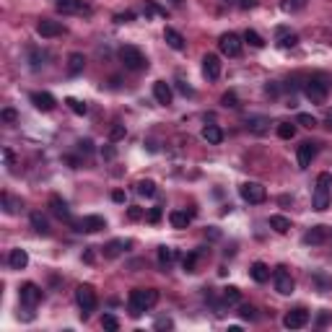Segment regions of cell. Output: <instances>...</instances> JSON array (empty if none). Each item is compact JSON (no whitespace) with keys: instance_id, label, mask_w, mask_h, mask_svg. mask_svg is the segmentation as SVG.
Returning a JSON list of instances; mask_svg holds the SVG:
<instances>
[{"instance_id":"cell-1","label":"cell","mask_w":332,"mask_h":332,"mask_svg":"<svg viewBox=\"0 0 332 332\" xmlns=\"http://www.w3.org/2000/svg\"><path fill=\"white\" fill-rule=\"evenodd\" d=\"M156 301H158L156 288H132L130 296H127V309H130L132 316H140L150 306H156Z\"/></svg>"},{"instance_id":"cell-2","label":"cell","mask_w":332,"mask_h":332,"mask_svg":"<svg viewBox=\"0 0 332 332\" xmlns=\"http://www.w3.org/2000/svg\"><path fill=\"white\" fill-rule=\"evenodd\" d=\"M329 195H332V174L322 172L316 177V185H314V195H311V208L314 210H327L329 208Z\"/></svg>"},{"instance_id":"cell-3","label":"cell","mask_w":332,"mask_h":332,"mask_svg":"<svg viewBox=\"0 0 332 332\" xmlns=\"http://www.w3.org/2000/svg\"><path fill=\"white\" fill-rule=\"evenodd\" d=\"M75 301H78V306H81V316L86 319V316L91 314V311L96 309V304H99L94 285H88V283L78 285V288H75Z\"/></svg>"},{"instance_id":"cell-4","label":"cell","mask_w":332,"mask_h":332,"mask_svg":"<svg viewBox=\"0 0 332 332\" xmlns=\"http://www.w3.org/2000/svg\"><path fill=\"white\" fill-rule=\"evenodd\" d=\"M119 60H122V65L127 70H143V68H148L143 52L138 47H132V44H125V47L119 50Z\"/></svg>"},{"instance_id":"cell-5","label":"cell","mask_w":332,"mask_h":332,"mask_svg":"<svg viewBox=\"0 0 332 332\" xmlns=\"http://www.w3.org/2000/svg\"><path fill=\"white\" fill-rule=\"evenodd\" d=\"M304 94L311 104H324L327 101V94H329V88L322 78H309L306 86H304Z\"/></svg>"},{"instance_id":"cell-6","label":"cell","mask_w":332,"mask_h":332,"mask_svg":"<svg viewBox=\"0 0 332 332\" xmlns=\"http://www.w3.org/2000/svg\"><path fill=\"white\" fill-rule=\"evenodd\" d=\"M239 195H241V200H247L249 205H260L267 198V192H265V187L260 182H244L239 187Z\"/></svg>"},{"instance_id":"cell-7","label":"cell","mask_w":332,"mask_h":332,"mask_svg":"<svg viewBox=\"0 0 332 332\" xmlns=\"http://www.w3.org/2000/svg\"><path fill=\"white\" fill-rule=\"evenodd\" d=\"M273 283H275V291H278L280 296H291L293 288H296V283H293L291 273H288L285 267H278L275 273H273Z\"/></svg>"},{"instance_id":"cell-8","label":"cell","mask_w":332,"mask_h":332,"mask_svg":"<svg viewBox=\"0 0 332 332\" xmlns=\"http://www.w3.org/2000/svg\"><path fill=\"white\" fill-rule=\"evenodd\" d=\"M218 47H221V52H223L226 57H239V55H241V37H239V34H234V32L221 34Z\"/></svg>"},{"instance_id":"cell-9","label":"cell","mask_w":332,"mask_h":332,"mask_svg":"<svg viewBox=\"0 0 332 332\" xmlns=\"http://www.w3.org/2000/svg\"><path fill=\"white\" fill-rule=\"evenodd\" d=\"M19 296H21V304H24V306L34 309V306L39 304V301H42V288H39L37 283H24Z\"/></svg>"},{"instance_id":"cell-10","label":"cell","mask_w":332,"mask_h":332,"mask_svg":"<svg viewBox=\"0 0 332 332\" xmlns=\"http://www.w3.org/2000/svg\"><path fill=\"white\" fill-rule=\"evenodd\" d=\"M75 231H86V234H96L101 229H107V221H104L101 216H86L81 221H75Z\"/></svg>"},{"instance_id":"cell-11","label":"cell","mask_w":332,"mask_h":332,"mask_svg":"<svg viewBox=\"0 0 332 332\" xmlns=\"http://www.w3.org/2000/svg\"><path fill=\"white\" fill-rule=\"evenodd\" d=\"M306 322H309V311L306 309H291L283 316V324L288 329H301V327H306Z\"/></svg>"},{"instance_id":"cell-12","label":"cell","mask_w":332,"mask_h":332,"mask_svg":"<svg viewBox=\"0 0 332 332\" xmlns=\"http://www.w3.org/2000/svg\"><path fill=\"white\" fill-rule=\"evenodd\" d=\"M37 34L42 39H52V37H60L63 34V24L60 21H52V19H42L37 24Z\"/></svg>"},{"instance_id":"cell-13","label":"cell","mask_w":332,"mask_h":332,"mask_svg":"<svg viewBox=\"0 0 332 332\" xmlns=\"http://www.w3.org/2000/svg\"><path fill=\"white\" fill-rule=\"evenodd\" d=\"M314 156H316V143H311V140L301 143V145H298V153H296V158H298V169H309L311 161H314Z\"/></svg>"},{"instance_id":"cell-14","label":"cell","mask_w":332,"mask_h":332,"mask_svg":"<svg viewBox=\"0 0 332 332\" xmlns=\"http://www.w3.org/2000/svg\"><path fill=\"white\" fill-rule=\"evenodd\" d=\"M203 75L208 81H216L221 75V57L218 55H205L203 57Z\"/></svg>"},{"instance_id":"cell-15","label":"cell","mask_w":332,"mask_h":332,"mask_svg":"<svg viewBox=\"0 0 332 332\" xmlns=\"http://www.w3.org/2000/svg\"><path fill=\"white\" fill-rule=\"evenodd\" d=\"M32 104H34L39 112H52L57 101H55V96L47 94V91H34V94H32Z\"/></svg>"},{"instance_id":"cell-16","label":"cell","mask_w":332,"mask_h":332,"mask_svg":"<svg viewBox=\"0 0 332 332\" xmlns=\"http://www.w3.org/2000/svg\"><path fill=\"white\" fill-rule=\"evenodd\" d=\"M50 210H52V216H57L60 221H70V208L63 198H57V195H52L50 198Z\"/></svg>"},{"instance_id":"cell-17","label":"cell","mask_w":332,"mask_h":332,"mask_svg":"<svg viewBox=\"0 0 332 332\" xmlns=\"http://www.w3.org/2000/svg\"><path fill=\"white\" fill-rule=\"evenodd\" d=\"M153 96H156V101L158 104H172V99H174V94H172V86L166 83V81H156L153 83Z\"/></svg>"},{"instance_id":"cell-18","label":"cell","mask_w":332,"mask_h":332,"mask_svg":"<svg viewBox=\"0 0 332 332\" xmlns=\"http://www.w3.org/2000/svg\"><path fill=\"white\" fill-rule=\"evenodd\" d=\"M163 42L169 44L172 50H177V52H182L185 50V37L177 32V29H172V26H166L163 29Z\"/></svg>"},{"instance_id":"cell-19","label":"cell","mask_w":332,"mask_h":332,"mask_svg":"<svg viewBox=\"0 0 332 332\" xmlns=\"http://www.w3.org/2000/svg\"><path fill=\"white\" fill-rule=\"evenodd\" d=\"M8 265H11L13 270H24V267L29 265V254H26V249H11V254H8Z\"/></svg>"},{"instance_id":"cell-20","label":"cell","mask_w":332,"mask_h":332,"mask_svg":"<svg viewBox=\"0 0 332 332\" xmlns=\"http://www.w3.org/2000/svg\"><path fill=\"white\" fill-rule=\"evenodd\" d=\"M249 275H252L254 283H267V280H270V267H267L265 262H254V265L249 267Z\"/></svg>"},{"instance_id":"cell-21","label":"cell","mask_w":332,"mask_h":332,"mask_svg":"<svg viewBox=\"0 0 332 332\" xmlns=\"http://www.w3.org/2000/svg\"><path fill=\"white\" fill-rule=\"evenodd\" d=\"M324 239H327V229L324 226H314L311 231L304 234V244H322Z\"/></svg>"},{"instance_id":"cell-22","label":"cell","mask_w":332,"mask_h":332,"mask_svg":"<svg viewBox=\"0 0 332 332\" xmlns=\"http://www.w3.org/2000/svg\"><path fill=\"white\" fill-rule=\"evenodd\" d=\"M83 65H86V57H83L81 52H73V55L68 57V75L83 73Z\"/></svg>"},{"instance_id":"cell-23","label":"cell","mask_w":332,"mask_h":332,"mask_svg":"<svg viewBox=\"0 0 332 332\" xmlns=\"http://www.w3.org/2000/svg\"><path fill=\"white\" fill-rule=\"evenodd\" d=\"M203 138H205L210 145H218V143L223 140V130H221L218 125H205V127H203Z\"/></svg>"},{"instance_id":"cell-24","label":"cell","mask_w":332,"mask_h":332,"mask_svg":"<svg viewBox=\"0 0 332 332\" xmlns=\"http://www.w3.org/2000/svg\"><path fill=\"white\" fill-rule=\"evenodd\" d=\"M125 247H127V241L114 239V241H109V244L104 247V257H107V260H114V257H119V254H122Z\"/></svg>"},{"instance_id":"cell-25","label":"cell","mask_w":332,"mask_h":332,"mask_svg":"<svg viewBox=\"0 0 332 332\" xmlns=\"http://www.w3.org/2000/svg\"><path fill=\"white\" fill-rule=\"evenodd\" d=\"M169 223L174 226V229H187V226H190V213H185V210H172V213H169Z\"/></svg>"},{"instance_id":"cell-26","label":"cell","mask_w":332,"mask_h":332,"mask_svg":"<svg viewBox=\"0 0 332 332\" xmlns=\"http://www.w3.org/2000/svg\"><path fill=\"white\" fill-rule=\"evenodd\" d=\"M32 226H34V231L42 234V236L50 234V223H47V218H44L39 210H34V213H32Z\"/></svg>"},{"instance_id":"cell-27","label":"cell","mask_w":332,"mask_h":332,"mask_svg":"<svg viewBox=\"0 0 332 332\" xmlns=\"http://www.w3.org/2000/svg\"><path fill=\"white\" fill-rule=\"evenodd\" d=\"M177 260V252L172 249V247H158V265L163 267V270H169V265Z\"/></svg>"},{"instance_id":"cell-28","label":"cell","mask_w":332,"mask_h":332,"mask_svg":"<svg viewBox=\"0 0 332 332\" xmlns=\"http://www.w3.org/2000/svg\"><path fill=\"white\" fill-rule=\"evenodd\" d=\"M270 229L278 231V234H288L291 229V221L285 218V216H270Z\"/></svg>"},{"instance_id":"cell-29","label":"cell","mask_w":332,"mask_h":332,"mask_svg":"<svg viewBox=\"0 0 332 332\" xmlns=\"http://www.w3.org/2000/svg\"><path fill=\"white\" fill-rule=\"evenodd\" d=\"M247 127H249L254 135H265V132H267V119H265V117H249V119H247Z\"/></svg>"},{"instance_id":"cell-30","label":"cell","mask_w":332,"mask_h":332,"mask_svg":"<svg viewBox=\"0 0 332 332\" xmlns=\"http://www.w3.org/2000/svg\"><path fill=\"white\" fill-rule=\"evenodd\" d=\"M135 190H138V195H143V198H153V195H156V182H150V179H140V182L135 185Z\"/></svg>"},{"instance_id":"cell-31","label":"cell","mask_w":332,"mask_h":332,"mask_svg":"<svg viewBox=\"0 0 332 332\" xmlns=\"http://www.w3.org/2000/svg\"><path fill=\"white\" fill-rule=\"evenodd\" d=\"M278 37H280V47H285V50H288V47H296V42H298V37L296 34H288V29H278Z\"/></svg>"},{"instance_id":"cell-32","label":"cell","mask_w":332,"mask_h":332,"mask_svg":"<svg viewBox=\"0 0 332 332\" xmlns=\"http://www.w3.org/2000/svg\"><path fill=\"white\" fill-rule=\"evenodd\" d=\"M55 6L63 13H75V11H81V0H55Z\"/></svg>"},{"instance_id":"cell-33","label":"cell","mask_w":332,"mask_h":332,"mask_svg":"<svg viewBox=\"0 0 332 332\" xmlns=\"http://www.w3.org/2000/svg\"><path fill=\"white\" fill-rule=\"evenodd\" d=\"M244 42H249L254 50H262V47H265V39H262L257 32H254V29H247V32H244Z\"/></svg>"},{"instance_id":"cell-34","label":"cell","mask_w":332,"mask_h":332,"mask_svg":"<svg viewBox=\"0 0 332 332\" xmlns=\"http://www.w3.org/2000/svg\"><path fill=\"white\" fill-rule=\"evenodd\" d=\"M223 301H226V304H239V301H241V291L236 288V285L223 288Z\"/></svg>"},{"instance_id":"cell-35","label":"cell","mask_w":332,"mask_h":332,"mask_svg":"<svg viewBox=\"0 0 332 332\" xmlns=\"http://www.w3.org/2000/svg\"><path fill=\"white\" fill-rule=\"evenodd\" d=\"M198 260H200V252H190L187 257L182 260V267H185V273H195V267H198Z\"/></svg>"},{"instance_id":"cell-36","label":"cell","mask_w":332,"mask_h":332,"mask_svg":"<svg viewBox=\"0 0 332 332\" xmlns=\"http://www.w3.org/2000/svg\"><path fill=\"white\" fill-rule=\"evenodd\" d=\"M44 57H47V55H44L42 50H37V47L29 50V60H32V68H34V70H39V68L44 65Z\"/></svg>"},{"instance_id":"cell-37","label":"cell","mask_w":332,"mask_h":332,"mask_svg":"<svg viewBox=\"0 0 332 332\" xmlns=\"http://www.w3.org/2000/svg\"><path fill=\"white\" fill-rule=\"evenodd\" d=\"M278 135H280L283 140H291L293 135H296V125L293 122H280L278 125Z\"/></svg>"},{"instance_id":"cell-38","label":"cell","mask_w":332,"mask_h":332,"mask_svg":"<svg viewBox=\"0 0 332 332\" xmlns=\"http://www.w3.org/2000/svg\"><path fill=\"white\" fill-rule=\"evenodd\" d=\"M304 6H306V0H283V3H280V8L285 13H296V11H301Z\"/></svg>"},{"instance_id":"cell-39","label":"cell","mask_w":332,"mask_h":332,"mask_svg":"<svg viewBox=\"0 0 332 332\" xmlns=\"http://www.w3.org/2000/svg\"><path fill=\"white\" fill-rule=\"evenodd\" d=\"M101 327L107 329V332H117V329H119L117 316H114V314H104V316H101Z\"/></svg>"},{"instance_id":"cell-40","label":"cell","mask_w":332,"mask_h":332,"mask_svg":"<svg viewBox=\"0 0 332 332\" xmlns=\"http://www.w3.org/2000/svg\"><path fill=\"white\" fill-rule=\"evenodd\" d=\"M65 104L70 107V112H73V114H81V117H83V114L88 112V107H86L83 101H78V99H65Z\"/></svg>"},{"instance_id":"cell-41","label":"cell","mask_w":332,"mask_h":332,"mask_svg":"<svg viewBox=\"0 0 332 332\" xmlns=\"http://www.w3.org/2000/svg\"><path fill=\"white\" fill-rule=\"evenodd\" d=\"M221 104H223V107H239V99H236V94L234 91H226L223 96H221Z\"/></svg>"},{"instance_id":"cell-42","label":"cell","mask_w":332,"mask_h":332,"mask_svg":"<svg viewBox=\"0 0 332 332\" xmlns=\"http://www.w3.org/2000/svg\"><path fill=\"white\" fill-rule=\"evenodd\" d=\"M125 132H127V130H125V125H114V127L109 130V140H112V143L122 140V138H125Z\"/></svg>"},{"instance_id":"cell-43","label":"cell","mask_w":332,"mask_h":332,"mask_svg":"<svg viewBox=\"0 0 332 332\" xmlns=\"http://www.w3.org/2000/svg\"><path fill=\"white\" fill-rule=\"evenodd\" d=\"M19 205H21V203H16L8 192H3V208H6V213H16V208H19Z\"/></svg>"},{"instance_id":"cell-44","label":"cell","mask_w":332,"mask_h":332,"mask_svg":"<svg viewBox=\"0 0 332 332\" xmlns=\"http://www.w3.org/2000/svg\"><path fill=\"white\" fill-rule=\"evenodd\" d=\"M296 122H298V125H304V127H314V125H316V119H314L311 114H306V112H301V114L296 117Z\"/></svg>"},{"instance_id":"cell-45","label":"cell","mask_w":332,"mask_h":332,"mask_svg":"<svg viewBox=\"0 0 332 332\" xmlns=\"http://www.w3.org/2000/svg\"><path fill=\"white\" fill-rule=\"evenodd\" d=\"M0 119H3V122H16V119H19V112L8 107V109L0 112Z\"/></svg>"},{"instance_id":"cell-46","label":"cell","mask_w":332,"mask_h":332,"mask_svg":"<svg viewBox=\"0 0 332 332\" xmlns=\"http://www.w3.org/2000/svg\"><path fill=\"white\" fill-rule=\"evenodd\" d=\"M145 213H143V208H138V205H132V208H127V218L130 221H140Z\"/></svg>"},{"instance_id":"cell-47","label":"cell","mask_w":332,"mask_h":332,"mask_svg":"<svg viewBox=\"0 0 332 332\" xmlns=\"http://www.w3.org/2000/svg\"><path fill=\"white\" fill-rule=\"evenodd\" d=\"M161 216H163V210H161V208H150V210H148V221H150V223H158Z\"/></svg>"},{"instance_id":"cell-48","label":"cell","mask_w":332,"mask_h":332,"mask_svg":"<svg viewBox=\"0 0 332 332\" xmlns=\"http://www.w3.org/2000/svg\"><path fill=\"white\" fill-rule=\"evenodd\" d=\"M132 19H135V13H132V11H127V13H117V16H114L117 24H130Z\"/></svg>"},{"instance_id":"cell-49","label":"cell","mask_w":332,"mask_h":332,"mask_svg":"<svg viewBox=\"0 0 332 332\" xmlns=\"http://www.w3.org/2000/svg\"><path fill=\"white\" fill-rule=\"evenodd\" d=\"M145 13H156V16H166V11L158 8L156 3H145Z\"/></svg>"},{"instance_id":"cell-50","label":"cell","mask_w":332,"mask_h":332,"mask_svg":"<svg viewBox=\"0 0 332 332\" xmlns=\"http://www.w3.org/2000/svg\"><path fill=\"white\" fill-rule=\"evenodd\" d=\"M239 314H241V316H244V319H254V306H249V304H244V306H241V309H239Z\"/></svg>"},{"instance_id":"cell-51","label":"cell","mask_w":332,"mask_h":332,"mask_svg":"<svg viewBox=\"0 0 332 332\" xmlns=\"http://www.w3.org/2000/svg\"><path fill=\"white\" fill-rule=\"evenodd\" d=\"M3 161H6V166H13V163H16V156H13L11 148H3Z\"/></svg>"},{"instance_id":"cell-52","label":"cell","mask_w":332,"mask_h":332,"mask_svg":"<svg viewBox=\"0 0 332 332\" xmlns=\"http://www.w3.org/2000/svg\"><path fill=\"white\" fill-rule=\"evenodd\" d=\"M257 6H260V0H239V8H244V11L257 8Z\"/></svg>"},{"instance_id":"cell-53","label":"cell","mask_w":332,"mask_h":332,"mask_svg":"<svg viewBox=\"0 0 332 332\" xmlns=\"http://www.w3.org/2000/svg\"><path fill=\"white\" fill-rule=\"evenodd\" d=\"M172 327H174L172 319H158V322H156V329H172Z\"/></svg>"},{"instance_id":"cell-54","label":"cell","mask_w":332,"mask_h":332,"mask_svg":"<svg viewBox=\"0 0 332 332\" xmlns=\"http://www.w3.org/2000/svg\"><path fill=\"white\" fill-rule=\"evenodd\" d=\"M112 200H114V203H125V192H122V190H114V192H112Z\"/></svg>"},{"instance_id":"cell-55","label":"cell","mask_w":332,"mask_h":332,"mask_svg":"<svg viewBox=\"0 0 332 332\" xmlns=\"http://www.w3.org/2000/svg\"><path fill=\"white\" fill-rule=\"evenodd\" d=\"M316 283H319L322 288H332V280H327L324 275H316Z\"/></svg>"},{"instance_id":"cell-56","label":"cell","mask_w":332,"mask_h":332,"mask_svg":"<svg viewBox=\"0 0 332 332\" xmlns=\"http://www.w3.org/2000/svg\"><path fill=\"white\" fill-rule=\"evenodd\" d=\"M91 145H94L91 140H81V143H78V148H81V150H86V153H91Z\"/></svg>"},{"instance_id":"cell-57","label":"cell","mask_w":332,"mask_h":332,"mask_svg":"<svg viewBox=\"0 0 332 332\" xmlns=\"http://www.w3.org/2000/svg\"><path fill=\"white\" fill-rule=\"evenodd\" d=\"M117 156V150L112 148V145H107V148H104V158H114Z\"/></svg>"},{"instance_id":"cell-58","label":"cell","mask_w":332,"mask_h":332,"mask_svg":"<svg viewBox=\"0 0 332 332\" xmlns=\"http://www.w3.org/2000/svg\"><path fill=\"white\" fill-rule=\"evenodd\" d=\"M179 91H182L185 96H192V94H195V91H192V88H190L187 83H179Z\"/></svg>"},{"instance_id":"cell-59","label":"cell","mask_w":332,"mask_h":332,"mask_svg":"<svg viewBox=\"0 0 332 332\" xmlns=\"http://www.w3.org/2000/svg\"><path fill=\"white\" fill-rule=\"evenodd\" d=\"M185 3V0H172V6H182Z\"/></svg>"},{"instance_id":"cell-60","label":"cell","mask_w":332,"mask_h":332,"mask_svg":"<svg viewBox=\"0 0 332 332\" xmlns=\"http://www.w3.org/2000/svg\"><path fill=\"white\" fill-rule=\"evenodd\" d=\"M327 122H329V127H332V112L327 114Z\"/></svg>"}]
</instances>
